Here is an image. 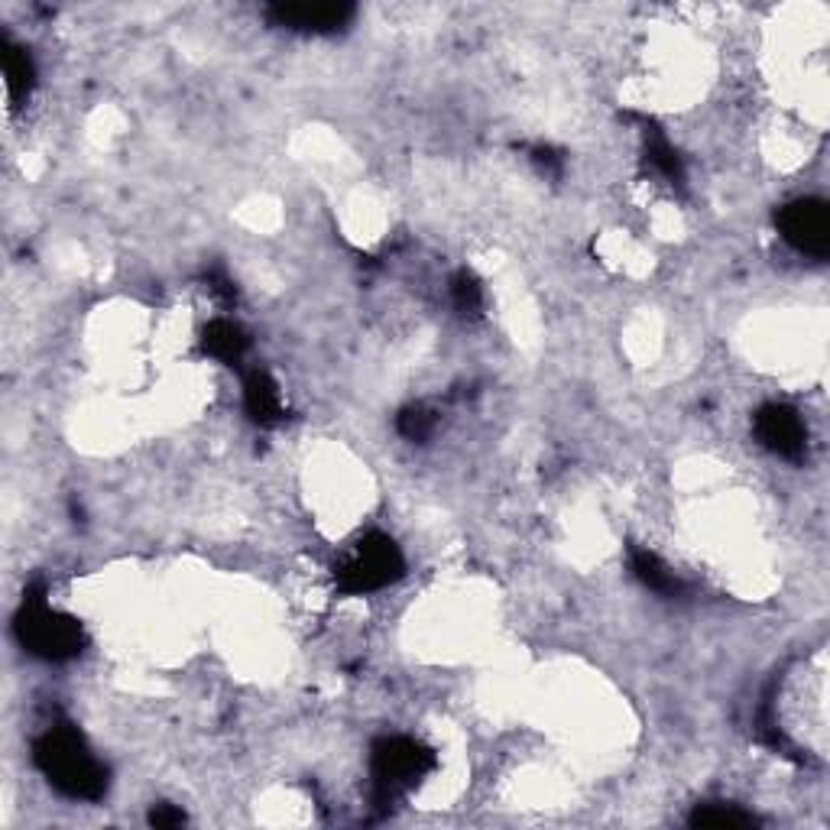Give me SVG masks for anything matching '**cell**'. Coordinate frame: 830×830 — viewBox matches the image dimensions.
<instances>
[{"mask_svg":"<svg viewBox=\"0 0 830 830\" xmlns=\"http://www.w3.org/2000/svg\"><path fill=\"white\" fill-rule=\"evenodd\" d=\"M779 227L794 251L808 253V256H824L830 251V215L824 202H814V198L792 202L779 215Z\"/></svg>","mask_w":830,"mask_h":830,"instance_id":"5","label":"cell"},{"mask_svg":"<svg viewBox=\"0 0 830 830\" xmlns=\"http://www.w3.org/2000/svg\"><path fill=\"white\" fill-rule=\"evenodd\" d=\"M402 555L393 545V539L387 536H367V539L358 545V551L348 558V565L338 572V584L341 590L348 594H370V590H380L387 584L402 575Z\"/></svg>","mask_w":830,"mask_h":830,"instance_id":"4","label":"cell"},{"mask_svg":"<svg viewBox=\"0 0 830 830\" xmlns=\"http://www.w3.org/2000/svg\"><path fill=\"white\" fill-rule=\"evenodd\" d=\"M270 17L276 27L299 30V33H334L354 17V7L351 3H276L270 7Z\"/></svg>","mask_w":830,"mask_h":830,"instance_id":"7","label":"cell"},{"mask_svg":"<svg viewBox=\"0 0 830 830\" xmlns=\"http://www.w3.org/2000/svg\"><path fill=\"white\" fill-rule=\"evenodd\" d=\"M33 759L49 785L66 798L98 801L108 792V769L88 753L81 733H75L72 726L46 730L33 746Z\"/></svg>","mask_w":830,"mask_h":830,"instance_id":"1","label":"cell"},{"mask_svg":"<svg viewBox=\"0 0 830 830\" xmlns=\"http://www.w3.org/2000/svg\"><path fill=\"white\" fill-rule=\"evenodd\" d=\"M399 432L406 434L409 441H422V438H429V434L434 432V412L422 409V406L406 409V412L399 416Z\"/></svg>","mask_w":830,"mask_h":830,"instance_id":"15","label":"cell"},{"mask_svg":"<svg viewBox=\"0 0 830 830\" xmlns=\"http://www.w3.org/2000/svg\"><path fill=\"white\" fill-rule=\"evenodd\" d=\"M691 824L694 828H750L756 824V818L740 811L736 804H701L691 814Z\"/></svg>","mask_w":830,"mask_h":830,"instance_id":"12","label":"cell"},{"mask_svg":"<svg viewBox=\"0 0 830 830\" xmlns=\"http://www.w3.org/2000/svg\"><path fill=\"white\" fill-rule=\"evenodd\" d=\"M17 636L27 650L39 655V658H49V662H66V658H75L81 646H85V636H81V626L72 616L59 614L46 604V597L39 594H30L17 614Z\"/></svg>","mask_w":830,"mask_h":830,"instance_id":"2","label":"cell"},{"mask_svg":"<svg viewBox=\"0 0 830 830\" xmlns=\"http://www.w3.org/2000/svg\"><path fill=\"white\" fill-rule=\"evenodd\" d=\"M756 434L772 455L789 458V461H798L808 445L804 422L789 406H765L756 416Z\"/></svg>","mask_w":830,"mask_h":830,"instance_id":"6","label":"cell"},{"mask_svg":"<svg viewBox=\"0 0 830 830\" xmlns=\"http://www.w3.org/2000/svg\"><path fill=\"white\" fill-rule=\"evenodd\" d=\"M633 572H636V578L643 580L646 587L658 590V594H675L682 587L678 578H675V572H668L662 565V558L652 555L650 548H633Z\"/></svg>","mask_w":830,"mask_h":830,"instance_id":"10","label":"cell"},{"mask_svg":"<svg viewBox=\"0 0 830 830\" xmlns=\"http://www.w3.org/2000/svg\"><path fill=\"white\" fill-rule=\"evenodd\" d=\"M3 78H7L10 98H27V91L33 88V62H30L27 49L3 42Z\"/></svg>","mask_w":830,"mask_h":830,"instance_id":"11","label":"cell"},{"mask_svg":"<svg viewBox=\"0 0 830 830\" xmlns=\"http://www.w3.org/2000/svg\"><path fill=\"white\" fill-rule=\"evenodd\" d=\"M646 156H650L652 169L658 173V176H665L668 182H682V159H678V153L668 146L665 137H658V134H652L650 149H646Z\"/></svg>","mask_w":830,"mask_h":830,"instance_id":"13","label":"cell"},{"mask_svg":"<svg viewBox=\"0 0 830 830\" xmlns=\"http://www.w3.org/2000/svg\"><path fill=\"white\" fill-rule=\"evenodd\" d=\"M434 756L429 746L409 740V736H390L373 746V782L380 798H393L402 789L416 785L422 775H429Z\"/></svg>","mask_w":830,"mask_h":830,"instance_id":"3","label":"cell"},{"mask_svg":"<svg viewBox=\"0 0 830 830\" xmlns=\"http://www.w3.org/2000/svg\"><path fill=\"white\" fill-rule=\"evenodd\" d=\"M451 299H455L458 312H465V315H477V312L484 309V290H480V283H477L470 273L455 276V283H451Z\"/></svg>","mask_w":830,"mask_h":830,"instance_id":"14","label":"cell"},{"mask_svg":"<svg viewBox=\"0 0 830 830\" xmlns=\"http://www.w3.org/2000/svg\"><path fill=\"white\" fill-rule=\"evenodd\" d=\"M182 821H185V814H182L179 808H173V804H156L149 811V824L153 828H179Z\"/></svg>","mask_w":830,"mask_h":830,"instance_id":"16","label":"cell"},{"mask_svg":"<svg viewBox=\"0 0 830 830\" xmlns=\"http://www.w3.org/2000/svg\"><path fill=\"white\" fill-rule=\"evenodd\" d=\"M205 351L212 358H217V361L237 363L244 358V351H247V338H244V331L234 325V322L217 319V322L205 328Z\"/></svg>","mask_w":830,"mask_h":830,"instance_id":"9","label":"cell"},{"mask_svg":"<svg viewBox=\"0 0 830 830\" xmlns=\"http://www.w3.org/2000/svg\"><path fill=\"white\" fill-rule=\"evenodd\" d=\"M244 406L251 412L253 422L260 426H276L283 419V397H280V387L273 383L270 373L263 370H253L244 383Z\"/></svg>","mask_w":830,"mask_h":830,"instance_id":"8","label":"cell"}]
</instances>
